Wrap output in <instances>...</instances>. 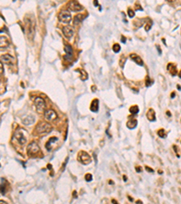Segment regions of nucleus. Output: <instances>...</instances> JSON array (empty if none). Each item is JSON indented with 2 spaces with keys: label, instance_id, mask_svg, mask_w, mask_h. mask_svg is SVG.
I'll return each instance as SVG.
<instances>
[{
  "label": "nucleus",
  "instance_id": "obj_1",
  "mask_svg": "<svg viewBox=\"0 0 181 204\" xmlns=\"http://www.w3.org/2000/svg\"><path fill=\"white\" fill-rule=\"evenodd\" d=\"M24 29L29 40H33L35 33V20L34 16L27 15L24 18Z\"/></svg>",
  "mask_w": 181,
  "mask_h": 204
},
{
  "label": "nucleus",
  "instance_id": "obj_2",
  "mask_svg": "<svg viewBox=\"0 0 181 204\" xmlns=\"http://www.w3.org/2000/svg\"><path fill=\"white\" fill-rule=\"evenodd\" d=\"M52 129H53V127H52L51 124H49L47 123L41 122V123H39L36 125V127H35V133L38 135H44V134L49 133L50 131H52Z\"/></svg>",
  "mask_w": 181,
  "mask_h": 204
},
{
  "label": "nucleus",
  "instance_id": "obj_3",
  "mask_svg": "<svg viewBox=\"0 0 181 204\" xmlns=\"http://www.w3.org/2000/svg\"><path fill=\"white\" fill-rule=\"evenodd\" d=\"M14 138L17 140L18 143L20 145H24L25 142H27V133L22 128H17L14 133Z\"/></svg>",
  "mask_w": 181,
  "mask_h": 204
},
{
  "label": "nucleus",
  "instance_id": "obj_4",
  "mask_svg": "<svg viewBox=\"0 0 181 204\" xmlns=\"http://www.w3.org/2000/svg\"><path fill=\"white\" fill-rule=\"evenodd\" d=\"M27 154L29 156H35L37 153H40V147L37 144V142H32L31 143H29V145L27 148Z\"/></svg>",
  "mask_w": 181,
  "mask_h": 204
},
{
  "label": "nucleus",
  "instance_id": "obj_5",
  "mask_svg": "<svg viewBox=\"0 0 181 204\" xmlns=\"http://www.w3.org/2000/svg\"><path fill=\"white\" fill-rule=\"evenodd\" d=\"M35 105L38 114H43L45 112V102L42 97H36L35 99Z\"/></svg>",
  "mask_w": 181,
  "mask_h": 204
},
{
  "label": "nucleus",
  "instance_id": "obj_6",
  "mask_svg": "<svg viewBox=\"0 0 181 204\" xmlns=\"http://www.w3.org/2000/svg\"><path fill=\"white\" fill-rule=\"evenodd\" d=\"M78 160L81 163L87 165L90 162H92V158L86 153V152H80L78 154Z\"/></svg>",
  "mask_w": 181,
  "mask_h": 204
},
{
  "label": "nucleus",
  "instance_id": "obj_7",
  "mask_svg": "<svg viewBox=\"0 0 181 204\" xmlns=\"http://www.w3.org/2000/svg\"><path fill=\"white\" fill-rule=\"evenodd\" d=\"M59 19L62 23L68 24L71 22V20H72V16H71V14L68 11L63 10L59 13Z\"/></svg>",
  "mask_w": 181,
  "mask_h": 204
},
{
  "label": "nucleus",
  "instance_id": "obj_8",
  "mask_svg": "<svg viewBox=\"0 0 181 204\" xmlns=\"http://www.w3.org/2000/svg\"><path fill=\"white\" fill-rule=\"evenodd\" d=\"M68 8L71 11H73V12H79L83 9L82 5H80L79 2L76 1V0H71L68 3Z\"/></svg>",
  "mask_w": 181,
  "mask_h": 204
},
{
  "label": "nucleus",
  "instance_id": "obj_9",
  "mask_svg": "<svg viewBox=\"0 0 181 204\" xmlns=\"http://www.w3.org/2000/svg\"><path fill=\"white\" fill-rule=\"evenodd\" d=\"M44 119L48 122H53L57 119V114L52 109L45 110L44 112Z\"/></svg>",
  "mask_w": 181,
  "mask_h": 204
},
{
  "label": "nucleus",
  "instance_id": "obj_10",
  "mask_svg": "<svg viewBox=\"0 0 181 204\" xmlns=\"http://www.w3.org/2000/svg\"><path fill=\"white\" fill-rule=\"evenodd\" d=\"M62 30H63V36H65L66 39H69V40H70V39L73 37V30L72 27H71V26L65 25V26H63V27L62 28Z\"/></svg>",
  "mask_w": 181,
  "mask_h": 204
},
{
  "label": "nucleus",
  "instance_id": "obj_11",
  "mask_svg": "<svg viewBox=\"0 0 181 204\" xmlns=\"http://www.w3.org/2000/svg\"><path fill=\"white\" fill-rule=\"evenodd\" d=\"M64 51L66 53V55L64 56V58L66 59V60H72L73 58V48L71 47L70 44H65L64 45Z\"/></svg>",
  "mask_w": 181,
  "mask_h": 204
},
{
  "label": "nucleus",
  "instance_id": "obj_12",
  "mask_svg": "<svg viewBox=\"0 0 181 204\" xmlns=\"http://www.w3.org/2000/svg\"><path fill=\"white\" fill-rule=\"evenodd\" d=\"M35 116L28 115L23 119V123L24 124V125H31V124H33L35 123Z\"/></svg>",
  "mask_w": 181,
  "mask_h": 204
},
{
  "label": "nucleus",
  "instance_id": "obj_13",
  "mask_svg": "<svg viewBox=\"0 0 181 204\" xmlns=\"http://www.w3.org/2000/svg\"><path fill=\"white\" fill-rule=\"evenodd\" d=\"M8 47H9V41L5 36H2L0 37V47H1V49H5Z\"/></svg>",
  "mask_w": 181,
  "mask_h": 204
},
{
  "label": "nucleus",
  "instance_id": "obj_14",
  "mask_svg": "<svg viewBox=\"0 0 181 204\" xmlns=\"http://www.w3.org/2000/svg\"><path fill=\"white\" fill-rule=\"evenodd\" d=\"M147 118L150 122H154L156 120V114H155V111L152 108L148 109V111L147 112Z\"/></svg>",
  "mask_w": 181,
  "mask_h": 204
},
{
  "label": "nucleus",
  "instance_id": "obj_15",
  "mask_svg": "<svg viewBox=\"0 0 181 204\" xmlns=\"http://www.w3.org/2000/svg\"><path fill=\"white\" fill-rule=\"evenodd\" d=\"M12 61H13V57L10 55L5 54V55H1V62L2 63L7 64H11Z\"/></svg>",
  "mask_w": 181,
  "mask_h": 204
},
{
  "label": "nucleus",
  "instance_id": "obj_16",
  "mask_svg": "<svg viewBox=\"0 0 181 204\" xmlns=\"http://www.w3.org/2000/svg\"><path fill=\"white\" fill-rule=\"evenodd\" d=\"M90 109V111H92V112H94V113L98 112V110H99V100L98 99H94L92 102Z\"/></svg>",
  "mask_w": 181,
  "mask_h": 204
},
{
  "label": "nucleus",
  "instance_id": "obj_17",
  "mask_svg": "<svg viewBox=\"0 0 181 204\" xmlns=\"http://www.w3.org/2000/svg\"><path fill=\"white\" fill-rule=\"evenodd\" d=\"M56 141H58V138L57 137H51L50 139L48 140V142H46V144H45V148L47 149V151H50L52 150V145L51 144L53 143V142H56Z\"/></svg>",
  "mask_w": 181,
  "mask_h": 204
},
{
  "label": "nucleus",
  "instance_id": "obj_18",
  "mask_svg": "<svg viewBox=\"0 0 181 204\" xmlns=\"http://www.w3.org/2000/svg\"><path fill=\"white\" fill-rule=\"evenodd\" d=\"M131 58L132 59V60L137 64H139V65H142L143 64V61L141 60V58L139 56V55H135V54H131Z\"/></svg>",
  "mask_w": 181,
  "mask_h": 204
},
{
  "label": "nucleus",
  "instance_id": "obj_19",
  "mask_svg": "<svg viewBox=\"0 0 181 204\" xmlns=\"http://www.w3.org/2000/svg\"><path fill=\"white\" fill-rule=\"evenodd\" d=\"M85 18V16H83L82 14H79V15H76L74 19H73V24L76 25H79L81 22H82L83 19Z\"/></svg>",
  "mask_w": 181,
  "mask_h": 204
},
{
  "label": "nucleus",
  "instance_id": "obj_20",
  "mask_svg": "<svg viewBox=\"0 0 181 204\" xmlns=\"http://www.w3.org/2000/svg\"><path fill=\"white\" fill-rule=\"evenodd\" d=\"M137 123H138L137 120L131 119V120H130V121H128V123H127V127H128L129 129H134L136 126H137Z\"/></svg>",
  "mask_w": 181,
  "mask_h": 204
},
{
  "label": "nucleus",
  "instance_id": "obj_21",
  "mask_svg": "<svg viewBox=\"0 0 181 204\" xmlns=\"http://www.w3.org/2000/svg\"><path fill=\"white\" fill-rule=\"evenodd\" d=\"M167 70H169L170 73H171V75L174 76V75H177V70H176V65H174L173 64H167Z\"/></svg>",
  "mask_w": 181,
  "mask_h": 204
},
{
  "label": "nucleus",
  "instance_id": "obj_22",
  "mask_svg": "<svg viewBox=\"0 0 181 204\" xmlns=\"http://www.w3.org/2000/svg\"><path fill=\"white\" fill-rule=\"evenodd\" d=\"M130 112H131L132 114H138V113H139V107L137 106V105H133V106H131V107L130 108Z\"/></svg>",
  "mask_w": 181,
  "mask_h": 204
},
{
  "label": "nucleus",
  "instance_id": "obj_23",
  "mask_svg": "<svg viewBox=\"0 0 181 204\" xmlns=\"http://www.w3.org/2000/svg\"><path fill=\"white\" fill-rule=\"evenodd\" d=\"M5 181L1 178V194L4 195L5 193Z\"/></svg>",
  "mask_w": 181,
  "mask_h": 204
},
{
  "label": "nucleus",
  "instance_id": "obj_24",
  "mask_svg": "<svg viewBox=\"0 0 181 204\" xmlns=\"http://www.w3.org/2000/svg\"><path fill=\"white\" fill-rule=\"evenodd\" d=\"M77 71H80L81 72V79H82V81H85L86 80V79L88 78V75H87V74L85 73V72L84 71H83V70H80V69H77Z\"/></svg>",
  "mask_w": 181,
  "mask_h": 204
},
{
  "label": "nucleus",
  "instance_id": "obj_25",
  "mask_svg": "<svg viewBox=\"0 0 181 204\" xmlns=\"http://www.w3.org/2000/svg\"><path fill=\"white\" fill-rule=\"evenodd\" d=\"M158 135H159L160 138H165L167 134H166V133H165V131L161 129V130H159V131H158Z\"/></svg>",
  "mask_w": 181,
  "mask_h": 204
},
{
  "label": "nucleus",
  "instance_id": "obj_26",
  "mask_svg": "<svg viewBox=\"0 0 181 204\" xmlns=\"http://www.w3.org/2000/svg\"><path fill=\"white\" fill-rule=\"evenodd\" d=\"M112 49H113V51H114L115 53L120 52V44H113V47H112Z\"/></svg>",
  "mask_w": 181,
  "mask_h": 204
},
{
  "label": "nucleus",
  "instance_id": "obj_27",
  "mask_svg": "<svg viewBox=\"0 0 181 204\" xmlns=\"http://www.w3.org/2000/svg\"><path fill=\"white\" fill-rule=\"evenodd\" d=\"M92 180H93V175L90 174V173H87V174L85 175V181L89 182V181H90Z\"/></svg>",
  "mask_w": 181,
  "mask_h": 204
},
{
  "label": "nucleus",
  "instance_id": "obj_28",
  "mask_svg": "<svg viewBox=\"0 0 181 204\" xmlns=\"http://www.w3.org/2000/svg\"><path fill=\"white\" fill-rule=\"evenodd\" d=\"M124 63H125V58H124V55H122L121 56V61L120 62V64L121 67L124 66Z\"/></svg>",
  "mask_w": 181,
  "mask_h": 204
},
{
  "label": "nucleus",
  "instance_id": "obj_29",
  "mask_svg": "<svg viewBox=\"0 0 181 204\" xmlns=\"http://www.w3.org/2000/svg\"><path fill=\"white\" fill-rule=\"evenodd\" d=\"M128 14H129V16H130V17H133L134 16V11L131 10V9H129L128 10Z\"/></svg>",
  "mask_w": 181,
  "mask_h": 204
},
{
  "label": "nucleus",
  "instance_id": "obj_30",
  "mask_svg": "<svg viewBox=\"0 0 181 204\" xmlns=\"http://www.w3.org/2000/svg\"><path fill=\"white\" fill-rule=\"evenodd\" d=\"M152 84V81H150V79H147V82H146V86H150V85Z\"/></svg>",
  "mask_w": 181,
  "mask_h": 204
},
{
  "label": "nucleus",
  "instance_id": "obj_31",
  "mask_svg": "<svg viewBox=\"0 0 181 204\" xmlns=\"http://www.w3.org/2000/svg\"><path fill=\"white\" fill-rule=\"evenodd\" d=\"M151 25H152V23H151V22L150 23V25H148H148H146V28H145V29H146V31H148V30H150V27H151Z\"/></svg>",
  "mask_w": 181,
  "mask_h": 204
},
{
  "label": "nucleus",
  "instance_id": "obj_32",
  "mask_svg": "<svg viewBox=\"0 0 181 204\" xmlns=\"http://www.w3.org/2000/svg\"><path fill=\"white\" fill-rule=\"evenodd\" d=\"M146 170H147V172L151 173H154V170H153V169H151V168H150V167H148V166H146Z\"/></svg>",
  "mask_w": 181,
  "mask_h": 204
},
{
  "label": "nucleus",
  "instance_id": "obj_33",
  "mask_svg": "<svg viewBox=\"0 0 181 204\" xmlns=\"http://www.w3.org/2000/svg\"><path fill=\"white\" fill-rule=\"evenodd\" d=\"M141 170H142V169H141L140 166H137V167H136V172H137V173H140Z\"/></svg>",
  "mask_w": 181,
  "mask_h": 204
},
{
  "label": "nucleus",
  "instance_id": "obj_34",
  "mask_svg": "<svg viewBox=\"0 0 181 204\" xmlns=\"http://www.w3.org/2000/svg\"><path fill=\"white\" fill-rule=\"evenodd\" d=\"M157 48H158V50H159V54L160 55V54H161V50H160V47H159V45H157Z\"/></svg>",
  "mask_w": 181,
  "mask_h": 204
},
{
  "label": "nucleus",
  "instance_id": "obj_35",
  "mask_svg": "<svg viewBox=\"0 0 181 204\" xmlns=\"http://www.w3.org/2000/svg\"><path fill=\"white\" fill-rule=\"evenodd\" d=\"M175 94H175V93H174V92H173V93L171 94V98H174V97H175Z\"/></svg>",
  "mask_w": 181,
  "mask_h": 204
},
{
  "label": "nucleus",
  "instance_id": "obj_36",
  "mask_svg": "<svg viewBox=\"0 0 181 204\" xmlns=\"http://www.w3.org/2000/svg\"><path fill=\"white\" fill-rule=\"evenodd\" d=\"M121 41L124 43V42H125V37H123V36H122V38H121Z\"/></svg>",
  "mask_w": 181,
  "mask_h": 204
},
{
  "label": "nucleus",
  "instance_id": "obj_37",
  "mask_svg": "<svg viewBox=\"0 0 181 204\" xmlns=\"http://www.w3.org/2000/svg\"><path fill=\"white\" fill-rule=\"evenodd\" d=\"M1 74H3V64L1 63Z\"/></svg>",
  "mask_w": 181,
  "mask_h": 204
},
{
  "label": "nucleus",
  "instance_id": "obj_38",
  "mask_svg": "<svg viewBox=\"0 0 181 204\" xmlns=\"http://www.w3.org/2000/svg\"><path fill=\"white\" fill-rule=\"evenodd\" d=\"M167 115H169V116H171V114L169 113V112H167Z\"/></svg>",
  "mask_w": 181,
  "mask_h": 204
},
{
  "label": "nucleus",
  "instance_id": "obj_39",
  "mask_svg": "<svg viewBox=\"0 0 181 204\" xmlns=\"http://www.w3.org/2000/svg\"><path fill=\"white\" fill-rule=\"evenodd\" d=\"M98 5V3H97V0H94V5Z\"/></svg>",
  "mask_w": 181,
  "mask_h": 204
},
{
  "label": "nucleus",
  "instance_id": "obj_40",
  "mask_svg": "<svg viewBox=\"0 0 181 204\" xmlns=\"http://www.w3.org/2000/svg\"><path fill=\"white\" fill-rule=\"evenodd\" d=\"M123 180H124V181H127V177H126V176H125V175H124V176H123Z\"/></svg>",
  "mask_w": 181,
  "mask_h": 204
},
{
  "label": "nucleus",
  "instance_id": "obj_41",
  "mask_svg": "<svg viewBox=\"0 0 181 204\" xmlns=\"http://www.w3.org/2000/svg\"><path fill=\"white\" fill-rule=\"evenodd\" d=\"M167 2H174L175 0H167Z\"/></svg>",
  "mask_w": 181,
  "mask_h": 204
},
{
  "label": "nucleus",
  "instance_id": "obj_42",
  "mask_svg": "<svg viewBox=\"0 0 181 204\" xmlns=\"http://www.w3.org/2000/svg\"><path fill=\"white\" fill-rule=\"evenodd\" d=\"M109 183L110 184H113V181H109Z\"/></svg>",
  "mask_w": 181,
  "mask_h": 204
},
{
  "label": "nucleus",
  "instance_id": "obj_43",
  "mask_svg": "<svg viewBox=\"0 0 181 204\" xmlns=\"http://www.w3.org/2000/svg\"><path fill=\"white\" fill-rule=\"evenodd\" d=\"M178 90H181V86H180V85H179V84L178 85Z\"/></svg>",
  "mask_w": 181,
  "mask_h": 204
},
{
  "label": "nucleus",
  "instance_id": "obj_44",
  "mask_svg": "<svg viewBox=\"0 0 181 204\" xmlns=\"http://www.w3.org/2000/svg\"><path fill=\"white\" fill-rule=\"evenodd\" d=\"M112 201L113 203H117V201H115V200H112Z\"/></svg>",
  "mask_w": 181,
  "mask_h": 204
},
{
  "label": "nucleus",
  "instance_id": "obj_45",
  "mask_svg": "<svg viewBox=\"0 0 181 204\" xmlns=\"http://www.w3.org/2000/svg\"><path fill=\"white\" fill-rule=\"evenodd\" d=\"M137 203H142V201H137Z\"/></svg>",
  "mask_w": 181,
  "mask_h": 204
},
{
  "label": "nucleus",
  "instance_id": "obj_46",
  "mask_svg": "<svg viewBox=\"0 0 181 204\" xmlns=\"http://www.w3.org/2000/svg\"><path fill=\"white\" fill-rule=\"evenodd\" d=\"M179 75V77H180V78H181V71H180V72H179V75Z\"/></svg>",
  "mask_w": 181,
  "mask_h": 204
}]
</instances>
